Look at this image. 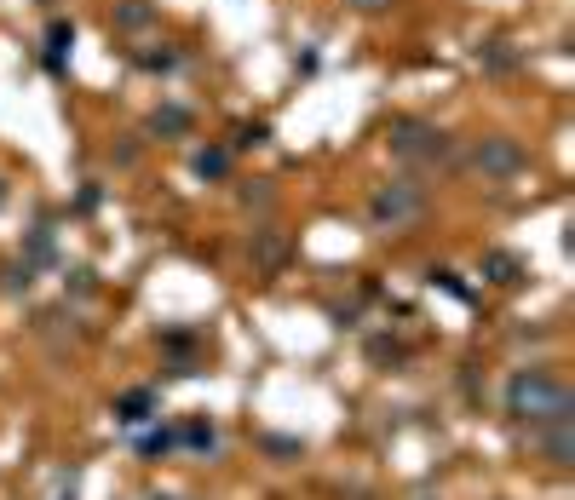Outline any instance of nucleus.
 <instances>
[{
    "label": "nucleus",
    "instance_id": "f8f14e48",
    "mask_svg": "<svg viewBox=\"0 0 575 500\" xmlns=\"http://www.w3.org/2000/svg\"><path fill=\"white\" fill-rule=\"evenodd\" d=\"M357 6H386V0H357Z\"/></svg>",
    "mask_w": 575,
    "mask_h": 500
},
{
    "label": "nucleus",
    "instance_id": "f257e3e1",
    "mask_svg": "<svg viewBox=\"0 0 575 500\" xmlns=\"http://www.w3.org/2000/svg\"><path fill=\"white\" fill-rule=\"evenodd\" d=\"M506 414L529 420V426H552V420H570V386L552 374V368H518L506 380Z\"/></svg>",
    "mask_w": 575,
    "mask_h": 500
},
{
    "label": "nucleus",
    "instance_id": "39448f33",
    "mask_svg": "<svg viewBox=\"0 0 575 500\" xmlns=\"http://www.w3.org/2000/svg\"><path fill=\"white\" fill-rule=\"evenodd\" d=\"M156 409H161L156 391H127V397L115 403V420H121V426H144V420H150Z\"/></svg>",
    "mask_w": 575,
    "mask_h": 500
},
{
    "label": "nucleus",
    "instance_id": "0eeeda50",
    "mask_svg": "<svg viewBox=\"0 0 575 500\" xmlns=\"http://www.w3.org/2000/svg\"><path fill=\"white\" fill-rule=\"evenodd\" d=\"M483 276L501 282V288H512V282H524V265H518L512 253H483Z\"/></svg>",
    "mask_w": 575,
    "mask_h": 500
},
{
    "label": "nucleus",
    "instance_id": "ddd939ff",
    "mask_svg": "<svg viewBox=\"0 0 575 500\" xmlns=\"http://www.w3.org/2000/svg\"><path fill=\"white\" fill-rule=\"evenodd\" d=\"M58 500H75V489H69V495H58Z\"/></svg>",
    "mask_w": 575,
    "mask_h": 500
},
{
    "label": "nucleus",
    "instance_id": "9b49d317",
    "mask_svg": "<svg viewBox=\"0 0 575 500\" xmlns=\"http://www.w3.org/2000/svg\"><path fill=\"white\" fill-rule=\"evenodd\" d=\"M271 138V127L259 121V127H236V150H248V144H265Z\"/></svg>",
    "mask_w": 575,
    "mask_h": 500
},
{
    "label": "nucleus",
    "instance_id": "6e6552de",
    "mask_svg": "<svg viewBox=\"0 0 575 500\" xmlns=\"http://www.w3.org/2000/svg\"><path fill=\"white\" fill-rule=\"evenodd\" d=\"M173 449H179V432H173V426H156V432L138 437V455L144 460H161V455H173Z\"/></svg>",
    "mask_w": 575,
    "mask_h": 500
},
{
    "label": "nucleus",
    "instance_id": "1a4fd4ad",
    "mask_svg": "<svg viewBox=\"0 0 575 500\" xmlns=\"http://www.w3.org/2000/svg\"><path fill=\"white\" fill-rule=\"evenodd\" d=\"M150 127H156V133H190V110L167 104V110H156V115H150Z\"/></svg>",
    "mask_w": 575,
    "mask_h": 500
},
{
    "label": "nucleus",
    "instance_id": "9d476101",
    "mask_svg": "<svg viewBox=\"0 0 575 500\" xmlns=\"http://www.w3.org/2000/svg\"><path fill=\"white\" fill-rule=\"evenodd\" d=\"M196 173H202V179H225V173H230V150H202V156H196Z\"/></svg>",
    "mask_w": 575,
    "mask_h": 500
},
{
    "label": "nucleus",
    "instance_id": "20e7f679",
    "mask_svg": "<svg viewBox=\"0 0 575 500\" xmlns=\"http://www.w3.org/2000/svg\"><path fill=\"white\" fill-rule=\"evenodd\" d=\"M472 161H478L483 173L506 179V173H518V167H524V150H518V144H506V138H483L478 156H472Z\"/></svg>",
    "mask_w": 575,
    "mask_h": 500
},
{
    "label": "nucleus",
    "instance_id": "7ed1b4c3",
    "mask_svg": "<svg viewBox=\"0 0 575 500\" xmlns=\"http://www.w3.org/2000/svg\"><path fill=\"white\" fill-rule=\"evenodd\" d=\"M391 133H397L391 144H397L403 156H420V161H437L443 150H449V144H443V133H437V127H420V121H397Z\"/></svg>",
    "mask_w": 575,
    "mask_h": 500
},
{
    "label": "nucleus",
    "instance_id": "423d86ee",
    "mask_svg": "<svg viewBox=\"0 0 575 500\" xmlns=\"http://www.w3.org/2000/svg\"><path fill=\"white\" fill-rule=\"evenodd\" d=\"M179 443H184V449H196V455H207V449H219V426H213L207 414H196V420H184Z\"/></svg>",
    "mask_w": 575,
    "mask_h": 500
},
{
    "label": "nucleus",
    "instance_id": "f03ea898",
    "mask_svg": "<svg viewBox=\"0 0 575 500\" xmlns=\"http://www.w3.org/2000/svg\"><path fill=\"white\" fill-rule=\"evenodd\" d=\"M368 213H374V225H409L414 213H420V196H414L409 184H386V190H374Z\"/></svg>",
    "mask_w": 575,
    "mask_h": 500
}]
</instances>
